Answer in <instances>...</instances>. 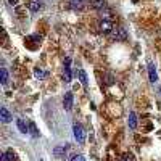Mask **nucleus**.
<instances>
[{"mask_svg":"<svg viewBox=\"0 0 161 161\" xmlns=\"http://www.w3.org/2000/svg\"><path fill=\"white\" fill-rule=\"evenodd\" d=\"M71 161H85V159H84L82 155H74V156L71 158Z\"/></svg>","mask_w":161,"mask_h":161,"instance_id":"19","label":"nucleus"},{"mask_svg":"<svg viewBox=\"0 0 161 161\" xmlns=\"http://www.w3.org/2000/svg\"><path fill=\"white\" fill-rule=\"evenodd\" d=\"M148 77H150V82H156V79H158V76H156V70H155V65L153 63H148Z\"/></svg>","mask_w":161,"mask_h":161,"instance_id":"7","label":"nucleus"},{"mask_svg":"<svg viewBox=\"0 0 161 161\" xmlns=\"http://www.w3.org/2000/svg\"><path fill=\"white\" fill-rule=\"evenodd\" d=\"M71 60L66 58V63H65V82H71Z\"/></svg>","mask_w":161,"mask_h":161,"instance_id":"9","label":"nucleus"},{"mask_svg":"<svg viewBox=\"0 0 161 161\" xmlns=\"http://www.w3.org/2000/svg\"><path fill=\"white\" fill-rule=\"evenodd\" d=\"M111 39L119 42V40H126L127 39V31L124 29V27H118V29H114L111 32Z\"/></svg>","mask_w":161,"mask_h":161,"instance_id":"2","label":"nucleus"},{"mask_svg":"<svg viewBox=\"0 0 161 161\" xmlns=\"http://www.w3.org/2000/svg\"><path fill=\"white\" fill-rule=\"evenodd\" d=\"M73 132H74V139L77 140V143H84L85 142V131L80 124H74L73 126Z\"/></svg>","mask_w":161,"mask_h":161,"instance_id":"1","label":"nucleus"},{"mask_svg":"<svg viewBox=\"0 0 161 161\" xmlns=\"http://www.w3.org/2000/svg\"><path fill=\"white\" fill-rule=\"evenodd\" d=\"M0 77H2V80H0V82H2L3 85L8 82V73H7V70H5V68H2V70H0Z\"/></svg>","mask_w":161,"mask_h":161,"instance_id":"15","label":"nucleus"},{"mask_svg":"<svg viewBox=\"0 0 161 161\" xmlns=\"http://www.w3.org/2000/svg\"><path fill=\"white\" fill-rule=\"evenodd\" d=\"M27 7L32 13H37L39 10H42V0H31L29 3H27Z\"/></svg>","mask_w":161,"mask_h":161,"instance_id":"6","label":"nucleus"},{"mask_svg":"<svg viewBox=\"0 0 161 161\" xmlns=\"http://www.w3.org/2000/svg\"><path fill=\"white\" fill-rule=\"evenodd\" d=\"M65 152H66V147L63 145V147H56L53 153H55V156H58V158H60V156H61V155L65 153Z\"/></svg>","mask_w":161,"mask_h":161,"instance_id":"17","label":"nucleus"},{"mask_svg":"<svg viewBox=\"0 0 161 161\" xmlns=\"http://www.w3.org/2000/svg\"><path fill=\"white\" fill-rule=\"evenodd\" d=\"M8 2H10V5H16V3H18V0H8Z\"/></svg>","mask_w":161,"mask_h":161,"instance_id":"20","label":"nucleus"},{"mask_svg":"<svg viewBox=\"0 0 161 161\" xmlns=\"http://www.w3.org/2000/svg\"><path fill=\"white\" fill-rule=\"evenodd\" d=\"M73 102H74V97L71 92H66L65 94V98H63V106H65L66 111H71L73 110Z\"/></svg>","mask_w":161,"mask_h":161,"instance_id":"3","label":"nucleus"},{"mask_svg":"<svg viewBox=\"0 0 161 161\" xmlns=\"http://www.w3.org/2000/svg\"><path fill=\"white\" fill-rule=\"evenodd\" d=\"M129 127L131 129H135L137 127V114L134 111L129 114Z\"/></svg>","mask_w":161,"mask_h":161,"instance_id":"12","label":"nucleus"},{"mask_svg":"<svg viewBox=\"0 0 161 161\" xmlns=\"http://www.w3.org/2000/svg\"><path fill=\"white\" fill-rule=\"evenodd\" d=\"M34 76L39 77V79H44V77H47V73H44L42 70H39V68H36L34 70Z\"/></svg>","mask_w":161,"mask_h":161,"instance_id":"16","label":"nucleus"},{"mask_svg":"<svg viewBox=\"0 0 161 161\" xmlns=\"http://www.w3.org/2000/svg\"><path fill=\"white\" fill-rule=\"evenodd\" d=\"M92 7L97 8V10H103L105 8V0H90Z\"/></svg>","mask_w":161,"mask_h":161,"instance_id":"13","label":"nucleus"},{"mask_svg":"<svg viewBox=\"0 0 161 161\" xmlns=\"http://www.w3.org/2000/svg\"><path fill=\"white\" fill-rule=\"evenodd\" d=\"M16 126H18V129H20L21 134H27V132H29V124H27L23 118L16 119Z\"/></svg>","mask_w":161,"mask_h":161,"instance_id":"5","label":"nucleus"},{"mask_svg":"<svg viewBox=\"0 0 161 161\" xmlns=\"http://www.w3.org/2000/svg\"><path fill=\"white\" fill-rule=\"evenodd\" d=\"M29 131H31V134L34 137H39V131H37V127H36V124H34V123L29 124Z\"/></svg>","mask_w":161,"mask_h":161,"instance_id":"18","label":"nucleus"},{"mask_svg":"<svg viewBox=\"0 0 161 161\" xmlns=\"http://www.w3.org/2000/svg\"><path fill=\"white\" fill-rule=\"evenodd\" d=\"M0 119L3 121V123H10L13 116H11V113L7 110V108H0Z\"/></svg>","mask_w":161,"mask_h":161,"instance_id":"8","label":"nucleus"},{"mask_svg":"<svg viewBox=\"0 0 161 161\" xmlns=\"http://www.w3.org/2000/svg\"><path fill=\"white\" fill-rule=\"evenodd\" d=\"M71 8L73 10H82L84 8V0H71Z\"/></svg>","mask_w":161,"mask_h":161,"instance_id":"11","label":"nucleus"},{"mask_svg":"<svg viewBox=\"0 0 161 161\" xmlns=\"http://www.w3.org/2000/svg\"><path fill=\"white\" fill-rule=\"evenodd\" d=\"M0 161H16V156L13 152H3L2 156H0Z\"/></svg>","mask_w":161,"mask_h":161,"instance_id":"10","label":"nucleus"},{"mask_svg":"<svg viewBox=\"0 0 161 161\" xmlns=\"http://www.w3.org/2000/svg\"><path fill=\"white\" fill-rule=\"evenodd\" d=\"M77 76H79V79H80V84H82L84 87H87L89 80H87V74H85V71H82V70H80V71L77 73Z\"/></svg>","mask_w":161,"mask_h":161,"instance_id":"14","label":"nucleus"},{"mask_svg":"<svg viewBox=\"0 0 161 161\" xmlns=\"http://www.w3.org/2000/svg\"><path fill=\"white\" fill-rule=\"evenodd\" d=\"M111 29H113V24H111L110 20H103L100 24H98V31L103 32V34H110Z\"/></svg>","mask_w":161,"mask_h":161,"instance_id":"4","label":"nucleus"}]
</instances>
